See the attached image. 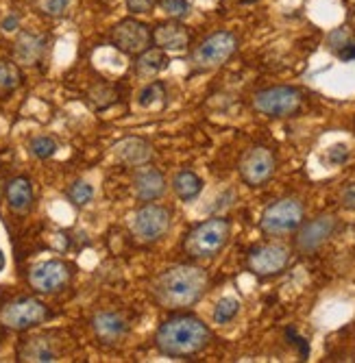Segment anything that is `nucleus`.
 <instances>
[{
  "label": "nucleus",
  "instance_id": "nucleus-1",
  "mask_svg": "<svg viewBox=\"0 0 355 363\" xmlns=\"http://www.w3.org/2000/svg\"><path fill=\"white\" fill-rule=\"evenodd\" d=\"M207 281V272L199 266H173L151 283V294L161 307L185 309L203 298Z\"/></svg>",
  "mask_w": 355,
  "mask_h": 363
},
{
  "label": "nucleus",
  "instance_id": "nucleus-2",
  "mask_svg": "<svg viewBox=\"0 0 355 363\" xmlns=\"http://www.w3.org/2000/svg\"><path fill=\"white\" fill-rule=\"evenodd\" d=\"M212 342V331L207 324L195 315H177L159 326L155 344L161 354L168 357H190L201 352Z\"/></svg>",
  "mask_w": 355,
  "mask_h": 363
},
{
  "label": "nucleus",
  "instance_id": "nucleus-3",
  "mask_svg": "<svg viewBox=\"0 0 355 363\" xmlns=\"http://www.w3.org/2000/svg\"><path fill=\"white\" fill-rule=\"evenodd\" d=\"M229 238H231V224L224 218H209L197 224L185 235L183 252L190 259H199V261L212 259L229 244Z\"/></svg>",
  "mask_w": 355,
  "mask_h": 363
},
{
  "label": "nucleus",
  "instance_id": "nucleus-4",
  "mask_svg": "<svg viewBox=\"0 0 355 363\" xmlns=\"http://www.w3.org/2000/svg\"><path fill=\"white\" fill-rule=\"evenodd\" d=\"M305 218V209L299 198H279L273 205H268L260 218V228L262 233L271 235V238H283L295 233V230L303 224Z\"/></svg>",
  "mask_w": 355,
  "mask_h": 363
},
{
  "label": "nucleus",
  "instance_id": "nucleus-5",
  "mask_svg": "<svg viewBox=\"0 0 355 363\" xmlns=\"http://www.w3.org/2000/svg\"><path fill=\"white\" fill-rule=\"evenodd\" d=\"M173 224V213L168 207L146 203L129 218V230L136 242L140 244H155L168 233Z\"/></svg>",
  "mask_w": 355,
  "mask_h": 363
},
{
  "label": "nucleus",
  "instance_id": "nucleus-6",
  "mask_svg": "<svg viewBox=\"0 0 355 363\" xmlns=\"http://www.w3.org/2000/svg\"><path fill=\"white\" fill-rule=\"evenodd\" d=\"M303 105V94L297 87H268L253 96V109L268 118H288L295 116Z\"/></svg>",
  "mask_w": 355,
  "mask_h": 363
},
{
  "label": "nucleus",
  "instance_id": "nucleus-7",
  "mask_svg": "<svg viewBox=\"0 0 355 363\" xmlns=\"http://www.w3.org/2000/svg\"><path fill=\"white\" fill-rule=\"evenodd\" d=\"M236 50H238V38L234 33L216 30L192 52V63H195L197 70H214L220 68L222 63H227Z\"/></svg>",
  "mask_w": 355,
  "mask_h": 363
},
{
  "label": "nucleus",
  "instance_id": "nucleus-8",
  "mask_svg": "<svg viewBox=\"0 0 355 363\" xmlns=\"http://www.w3.org/2000/svg\"><path fill=\"white\" fill-rule=\"evenodd\" d=\"M48 318V307L38 298H18L0 309V324L11 328V331H28Z\"/></svg>",
  "mask_w": 355,
  "mask_h": 363
},
{
  "label": "nucleus",
  "instance_id": "nucleus-9",
  "mask_svg": "<svg viewBox=\"0 0 355 363\" xmlns=\"http://www.w3.org/2000/svg\"><path fill=\"white\" fill-rule=\"evenodd\" d=\"M275 155L266 146H253L240 159V177L246 185L260 187L275 174Z\"/></svg>",
  "mask_w": 355,
  "mask_h": 363
},
{
  "label": "nucleus",
  "instance_id": "nucleus-10",
  "mask_svg": "<svg viewBox=\"0 0 355 363\" xmlns=\"http://www.w3.org/2000/svg\"><path fill=\"white\" fill-rule=\"evenodd\" d=\"M288 263H290V250L283 244H264L248 252L246 268L255 277L266 279L283 272L288 268Z\"/></svg>",
  "mask_w": 355,
  "mask_h": 363
},
{
  "label": "nucleus",
  "instance_id": "nucleus-11",
  "mask_svg": "<svg viewBox=\"0 0 355 363\" xmlns=\"http://www.w3.org/2000/svg\"><path fill=\"white\" fill-rule=\"evenodd\" d=\"M338 228V218L334 213H320L314 220L297 228V250L303 255L316 252Z\"/></svg>",
  "mask_w": 355,
  "mask_h": 363
},
{
  "label": "nucleus",
  "instance_id": "nucleus-12",
  "mask_svg": "<svg viewBox=\"0 0 355 363\" xmlns=\"http://www.w3.org/2000/svg\"><path fill=\"white\" fill-rule=\"evenodd\" d=\"M151 30L146 24L126 18L122 22H118L111 30V44L122 50L124 55H142L148 46H151Z\"/></svg>",
  "mask_w": 355,
  "mask_h": 363
},
{
  "label": "nucleus",
  "instance_id": "nucleus-13",
  "mask_svg": "<svg viewBox=\"0 0 355 363\" xmlns=\"http://www.w3.org/2000/svg\"><path fill=\"white\" fill-rule=\"evenodd\" d=\"M70 277L72 272L68 263L50 259V261L38 263V266L28 272V285L40 294H55L70 283Z\"/></svg>",
  "mask_w": 355,
  "mask_h": 363
},
{
  "label": "nucleus",
  "instance_id": "nucleus-14",
  "mask_svg": "<svg viewBox=\"0 0 355 363\" xmlns=\"http://www.w3.org/2000/svg\"><path fill=\"white\" fill-rule=\"evenodd\" d=\"M92 328H94L96 340L107 346H114V344L122 342L124 335L129 333V322L122 313L101 311L92 318Z\"/></svg>",
  "mask_w": 355,
  "mask_h": 363
},
{
  "label": "nucleus",
  "instance_id": "nucleus-15",
  "mask_svg": "<svg viewBox=\"0 0 355 363\" xmlns=\"http://www.w3.org/2000/svg\"><path fill=\"white\" fill-rule=\"evenodd\" d=\"M114 159L129 168H142L153 159V148L140 138H124L114 146Z\"/></svg>",
  "mask_w": 355,
  "mask_h": 363
},
{
  "label": "nucleus",
  "instance_id": "nucleus-16",
  "mask_svg": "<svg viewBox=\"0 0 355 363\" xmlns=\"http://www.w3.org/2000/svg\"><path fill=\"white\" fill-rule=\"evenodd\" d=\"M153 42L157 44V48L168 50V52H181L187 48L190 44V33L183 24L175 22H164L157 24L153 30Z\"/></svg>",
  "mask_w": 355,
  "mask_h": 363
},
{
  "label": "nucleus",
  "instance_id": "nucleus-17",
  "mask_svg": "<svg viewBox=\"0 0 355 363\" xmlns=\"http://www.w3.org/2000/svg\"><path fill=\"white\" fill-rule=\"evenodd\" d=\"M133 187H136V196L140 198V201L153 203V201H157V198H159L161 194H164L166 181H164V177H161L159 170L142 166V168L136 172Z\"/></svg>",
  "mask_w": 355,
  "mask_h": 363
},
{
  "label": "nucleus",
  "instance_id": "nucleus-18",
  "mask_svg": "<svg viewBox=\"0 0 355 363\" xmlns=\"http://www.w3.org/2000/svg\"><path fill=\"white\" fill-rule=\"evenodd\" d=\"M46 52V38L44 35H36V33H20L16 46H13V55L18 63L24 65H36Z\"/></svg>",
  "mask_w": 355,
  "mask_h": 363
},
{
  "label": "nucleus",
  "instance_id": "nucleus-19",
  "mask_svg": "<svg viewBox=\"0 0 355 363\" xmlns=\"http://www.w3.org/2000/svg\"><path fill=\"white\" fill-rule=\"evenodd\" d=\"M5 194H7V203H9L11 211H16V213H26L31 207H33V185H31V181L24 177L9 181Z\"/></svg>",
  "mask_w": 355,
  "mask_h": 363
},
{
  "label": "nucleus",
  "instance_id": "nucleus-20",
  "mask_svg": "<svg viewBox=\"0 0 355 363\" xmlns=\"http://www.w3.org/2000/svg\"><path fill=\"white\" fill-rule=\"evenodd\" d=\"M20 361H57L59 352L46 337H31L20 346Z\"/></svg>",
  "mask_w": 355,
  "mask_h": 363
},
{
  "label": "nucleus",
  "instance_id": "nucleus-21",
  "mask_svg": "<svg viewBox=\"0 0 355 363\" xmlns=\"http://www.w3.org/2000/svg\"><path fill=\"white\" fill-rule=\"evenodd\" d=\"M173 189H175V194L181 198V201H195V198L203 189V181H201L199 174L183 170L173 179Z\"/></svg>",
  "mask_w": 355,
  "mask_h": 363
},
{
  "label": "nucleus",
  "instance_id": "nucleus-22",
  "mask_svg": "<svg viewBox=\"0 0 355 363\" xmlns=\"http://www.w3.org/2000/svg\"><path fill=\"white\" fill-rule=\"evenodd\" d=\"M166 50H161V48H146L142 55H138L140 59H138V74L140 77H153V74H157V72H161L166 68V63H168V59H166V55H164Z\"/></svg>",
  "mask_w": 355,
  "mask_h": 363
},
{
  "label": "nucleus",
  "instance_id": "nucleus-23",
  "mask_svg": "<svg viewBox=\"0 0 355 363\" xmlns=\"http://www.w3.org/2000/svg\"><path fill=\"white\" fill-rule=\"evenodd\" d=\"M240 309H242V303L238 298H234V296H224V298H220L216 303L212 318L216 324H229L238 318Z\"/></svg>",
  "mask_w": 355,
  "mask_h": 363
},
{
  "label": "nucleus",
  "instance_id": "nucleus-24",
  "mask_svg": "<svg viewBox=\"0 0 355 363\" xmlns=\"http://www.w3.org/2000/svg\"><path fill=\"white\" fill-rule=\"evenodd\" d=\"M327 44H329V48H332L338 57H342V59H355V42L351 40V35L346 33V28L334 30L332 35H329V40H327Z\"/></svg>",
  "mask_w": 355,
  "mask_h": 363
},
{
  "label": "nucleus",
  "instance_id": "nucleus-25",
  "mask_svg": "<svg viewBox=\"0 0 355 363\" xmlns=\"http://www.w3.org/2000/svg\"><path fill=\"white\" fill-rule=\"evenodd\" d=\"M22 83V72L18 68V63L0 59V91H11L20 87Z\"/></svg>",
  "mask_w": 355,
  "mask_h": 363
},
{
  "label": "nucleus",
  "instance_id": "nucleus-26",
  "mask_svg": "<svg viewBox=\"0 0 355 363\" xmlns=\"http://www.w3.org/2000/svg\"><path fill=\"white\" fill-rule=\"evenodd\" d=\"M68 198L77 205V207H85L92 203V198H94V187L85 181H77L70 185L68 189Z\"/></svg>",
  "mask_w": 355,
  "mask_h": 363
},
{
  "label": "nucleus",
  "instance_id": "nucleus-27",
  "mask_svg": "<svg viewBox=\"0 0 355 363\" xmlns=\"http://www.w3.org/2000/svg\"><path fill=\"white\" fill-rule=\"evenodd\" d=\"M28 150L33 157L38 159H48L57 152V142L48 135H40V138H33L28 144Z\"/></svg>",
  "mask_w": 355,
  "mask_h": 363
},
{
  "label": "nucleus",
  "instance_id": "nucleus-28",
  "mask_svg": "<svg viewBox=\"0 0 355 363\" xmlns=\"http://www.w3.org/2000/svg\"><path fill=\"white\" fill-rule=\"evenodd\" d=\"M164 98H166L164 85L157 83V81H153L151 85H146V87L142 89V94H140V105H142V107H153L157 101H164Z\"/></svg>",
  "mask_w": 355,
  "mask_h": 363
},
{
  "label": "nucleus",
  "instance_id": "nucleus-29",
  "mask_svg": "<svg viewBox=\"0 0 355 363\" xmlns=\"http://www.w3.org/2000/svg\"><path fill=\"white\" fill-rule=\"evenodd\" d=\"M161 11L173 20H183L190 13V5L185 0H161Z\"/></svg>",
  "mask_w": 355,
  "mask_h": 363
},
{
  "label": "nucleus",
  "instance_id": "nucleus-30",
  "mask_svg": "<svg viewBox=\"0 0 355 363\" xmlns=\"http://www.w3.org/2000/svg\"><path fill=\"white\" fill-rule=\"evenodd\" d=\"M327 161L332 163V166H342V163L349 161V148L344 144H334L327 150Z\"/></svg>",
  "mask_w": 355,
  "mask_h": 363
},
{
  "label": "nucleus",
  "instance_id": "nucleus-31",
  "mask_svg": "<svg viewBox=\"0 0 355 363\" xmlns=\"http://www.w3.org/2000/svg\"><path fill=\"white\" fill-rule=\"evenodd\" d=\"M157 5V0H126V9L136 13H148L153 11V7Z\"/></svg>",
  "mask_w": 355,
  "mask_h": 363
},
{
  "label": "nucleus",
  "instance_id": "nucleus-32",
  "mask_svg": "<svg viewBox=\"0 0 355 363\" xmlns=\"http://www.w3.org/2000/svg\"><path fill=\"white\" fill-rule=\"evenodd\" d=\"M340 203H342L344 209L355 211V183H349V185L342 189V194H340Z\"/></svg>",
  "mask_w": 355,
  "mask_h": 363
},
{
  "label": "nucleus",
  "instance_id": "nucleus-33",
  "mask_svg": "<svg viewBox=\"0 0 355 363\" xmlns=\"http://www.w3.org/2000/svg\"><path fill=\"white\" fill-rule=\"evenodd\" d=\"M68 9V0H46L44 3V13L48 16H61Z\"/></svg>",
  "mask_w": 355,
  "mask_h": 363
},
{
  "label": "nucleus",
  "instance_id": "nucleus-34",
  "mask_svg": "<svg viewBox=\"0 0 355 363\" xmlns=\"http://www.w3.org/2000/svg\"><path fill=\"white\" fill-rule=\"evenodd\" d=\"M16 26H18V18H16V16H13V18H7V20L3 22V28H5V30H13Z\"/></svg>",
  "mask_w": 355,
  "mask_h": 363
},
{
  "label": "nucleus",
  "instance_id": "nucleus-35",
  "mask_svg": "<svg viewBox=\"0 0 355 363\" xmlns=\"http://www.w3.org/2000/svg\"><path fill=\"white\" fill-rule=\"evenodd\" d=\"M0 191H3V185H0Z\"/></svg>",
  "mask_w": 355,
  "mask_h": 363
}]
</instances>
